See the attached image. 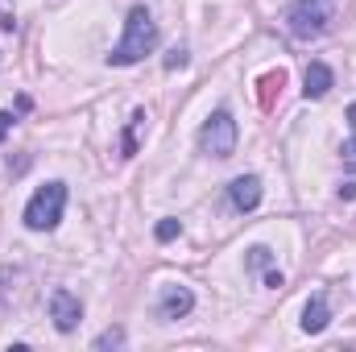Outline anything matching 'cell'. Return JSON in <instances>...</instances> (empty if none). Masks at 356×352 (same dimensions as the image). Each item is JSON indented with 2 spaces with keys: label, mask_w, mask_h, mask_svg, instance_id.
Listing matches in <instances>:
<instances>
[{
  "label": "cell",
  "mask_w": 356,
  "mask_h": 352,
  "mask_svg": "<svg viewBox=\"0 0 356 352\" xmlns=\"http://www.w3.org/2000/svg\"><path fill=\"white\" fill-rule=\"evenodd\" d=\"M199 150H203L207 158H220V162L236 154V120H232L228 108H220V112H211V116L203 120V129H199Z\"/></svg>",
  "instance_id": "277c9868"
},
{
  "label": "cell",
  "mask_w": 356,
  "mask_h": 352,
  "mask_svg": "<svg viewBox=\"0 0 356 352\" xmlns=\"http://www.w3.org/2000/svg\"><path fill=\"white\" fill-rule=\"evenodd\" d=\"M178 232H182V224H178V220H162V224L154 228V237H158V241H175Z\"/></svg>",
  "instance_id": "9a60e30c"
},
{
  "label": "cell",
  "mask_w": 356,
  "mask_h": 352,
  "mask_svg": "<svg viewBox=\"0 0 356 352\" xmlns=\"http://www.w3.org/2000/svg\"><path fill=\"white\" fill-rule=\"evenodd\" d=\"M141 125H145V112L137 108V112L129 116V129H124V141H120V158H133V154H137V133H141Z\"/></svg>",
  "instance_id": "8fae6325"
},
{
  "label": "cell",
  "mask_w": 356,
  "mask_h": 352,
  "mask_svg": "<svg viewBox=\"0 0 356 352\" xmlns=\"http://www.w3.org/2000/svg\"><path fill=\"white\" fill-rule=\"evenodd\" d=\"M50 319H54V328L67 336V332H75L79 328V319H83V303H79V294L75 290H67V286H58V290H50Z\"/></svg>",
  "instance_id": "5b68a950"
},
{
  "label": "cell",
  "mask_w": 356,
  "mask_h": 352,
  "mask_svg": "<svg viewBox=\"0 0 356 352\" xmlns=\"http://www.w3.org/2000/svg\"><path fill=\"white\" fill-rule=\"evenodd\" d=\"M228 203L245 216V211H257V203H261V178L257 175H241L228 182Z\"/></svg>",
  "instance_id": "52a82bcc"
},
{
  "label": "cell",
  "mask_w": 356,
  "mask_h": 352,
  "mask_svg": "<svg viewBox=\"0 0 356 352\" xmlns=\"http://www.w3.org/2000/svg\"><path fill=\"white\" fill-rule=\"evenodd\" d=\"M120 344H124V332L120 328H108V332L95 336V349H120Z\"/></svg>",
  "instance_id": "4fadbf2b"
},
{
  "label": "cell",
  "mask_w": 356,
  "mask_h": 352,
  "mask_svg": "<svg viewBox=\"0 0 356 352\" xmlns=\"http://www.w3.org/2000/svg\"><path fill=\"white\" fill-rule=\"evenodd\" d=\"M302 83H307V88H302L307 99H323L327 91L336 88V75H332V67H327V63H311V67H307V75H302Z\"/></svg>",
  "instance_id": "9c48e42d"
},
{
  "label": "cell",
  "mask_w": 356,
  "mask_h": 352,
  "mask_svg": "<svg viewBox=\"0 0 356 352\" xmlns=\"http://www.w3.org/2000/svg\"><path fill=\"white\" fill-rule=\"evenodd\" d=\"M269 265H273V249H266V245H253V249H249V269H253V273H257V269L266 273Z\"/></svg>",
  "instance_id": "7c38bea8"
},
{
  "label": "cell",
  "mask_w": 356,
  "mask_h": 352,
  "mask_svg": "<svg viewBox=\"0 0 356 352\" xmlns=\"http://www.w3.org/2000/svg\"><path fill=\"white\" fill-rule=\"evenodd\" d=\"M63 211H67V182L54 178V182H46V186H38L29 195L21 220H25L29 232H54L63 224Z\"/></svg>",
  "instance_id": "7a4b0ae2"
},
{
  "label": "cell",
  "mask_w": 356,
  "mask_h": 352,
  "mask_svg": "<svg viewBox=\"0 0 356 352\" xmlns=\"http://www.w3.org/2000/svg\"><path fill=\"white\" fill-rule=\"evenodd\" d=\"M340 199H356V182H348V178L340 182Z\"/></svg>",
  "instance_id": "d6986e66"
},
{
  "label": "cell",
  "mask_w": 356,
  "mask_h": 352,
  "mask_svg": "<svg viewBox=\"0 0 356 352\" xmlns=\"http://www.w3.org/2000/svg\"><path fill=\"white\" fill-rule=\"evenodd\" d=\"M348 125H353V133H356V104L348 108Z\"/></svg>",
  "instance_id": "ffe728a7"
},
{
  "label": "cell",
  "mask_w": 356,
  "mask_h": 352,
  "mask_svg": "<svg viewBox=\"0 0 356 352\" xmlns=\"http://www.w3.org/2000/svg\"><path fill=\"white\" fill-rule=\"evenodd\" d=\"M266 286H269V290H282V286H286L282 269H273V265H269V269H266Z\"/></svg>",
  "instance_id": "2e32d148"
},
{
  "label": "cell",
  "mask_w": 356,
  "mask_h": 352,
  "mask_svg": "<svg viewBox=\"0 0 356 352\" xmlns=\"http://www.w3.org/2000/svg\"><path fill=\"white\" fill-rule=\"evenodd\" d=\"M13 120H17V116H13V112H0V141H4V137H8V129H13Z\"/></svg>",
  "instance_id": "ac0fdd59"
},
{
  "label": "cell",
  "mask_w": 356,
  "mask_h": 352,
  "mask_svg": "<svg viewBox=\"0 0 356 352\" xmlns=\"http://www.w3.org/2000/svg\"><path fill=\"white\" fill-rule=\"evenodd\" d=\"M178 67H186V50H170L166 54V71H178Z\"/></svg>",
  "instance_id": "e0dca14e"
},
{
  "label": "cell",
  "mask_w": 356,
  "mask_h": 352,
  "mask_svg": "<svg viewBox=\"0 0 356 352\" xmlns=\"http://www.w3.org/2000/svg\"><path fill=\"white\" fill-rule=\"evenodd\" d=\"M257 104H261V108H273V95H282V88H286V71H282V67H277V71H269V75H261V83H257Z\"/></svg>",
  "instance_id": "30bf717a"
},
{
  "label": "cell",
  "mask_w": 356,
  "mask_h": 352,
  "mask_svg": "<svg viewBox=\"0 0 356 352\" xmlns=\"http://www.w3.org/2000/svg\"><path fill=\"white\" fill-rule=\"evenodd\" d=\"M154 46H158V21L145 4H133L129 17H124V38L112 46L108 67H133L145 54H154Z\"/></svg>",
  "instance_id": "6da1fadb"
},
{
  "label": "cell",
  "mask_w": 356,
  "mask_h": 352,
  "mask_svg": "<svg viewBox=\"0 0 356 352\" xmlns=\"http://www.w3.org/2000/svg\"><path fill=\"white\" fill-rule=\"evenodd\" d=\"M327 323H332V307H327V294L319 290V294H311L307 307H302V332H307V336H319Z\"/></svg>",
  "instance_id": "ba28073f"
},
{
  "label": "cell",
  "mask_w": 356,
  "mask_h": 352,
  "mask_svg": "<svg viewBox=\"0 0 356 352\" xmlns=\"http://www.w3.org/2000/svg\"><path fill=\"white\" fill-rule=\"evenodd\" d=\"M340 154H344V170H348V182H356V137H353V141H344V150H340Z\"/></svg>",
  "instance_id": "5bb4252c"
},
{
  "label": "cell",
  "mask_w": 356,
  "mask_h": 352,
  "mask_svg": "<svg viewBox=\"0 0 356 352\" xmlns=\"http://www.w3.org/2000/svg\"><path fill=\"white\" fill-rule=\"evenodd\" d=\"M195 311V294L186 290V286H162V294H158V319H182V315H191Z\"/></svg>",
  "instance_id": "8992f818"
},
{
  "label": "cell",
  "mask_w": 356,
  "mask_h": 352,
  "mask_svg": "<svg viewBox=\"0 0 356 352\" xmlns=\"http://www.w3.org/2000/svg\"><path fill=\"white\" fill-rule=\"evenodd\" d=\"M332 17H336V0H294L286 8V29L298 42H311L332 29Z\"/></svg>",
  "instance_id": "3957f363"
}]
</instances>
